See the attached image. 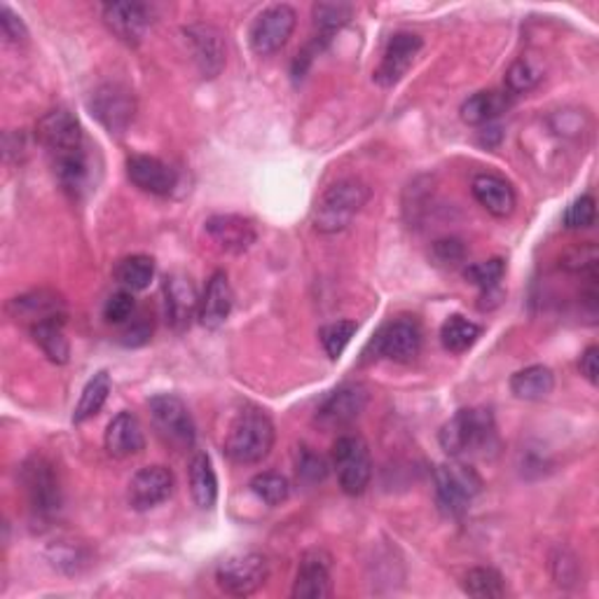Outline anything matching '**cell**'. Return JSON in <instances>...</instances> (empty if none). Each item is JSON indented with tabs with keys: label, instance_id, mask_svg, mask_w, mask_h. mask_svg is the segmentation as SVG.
Here are the masks:
<instances>
[{
	"label": "cell",
	"instance_id": "cell-45",
	"mask_svg": "<svg viewBox=\"0 0 599 599\" xmlns=\"http://www.w3.org/2000/svg\"><path fill=\"white\" fill-rule=\"evenodd\" d=\"M150 335H152V321H148V316H141L134 323H129L119 342H123L125 347H141L150 339Z\"/></svg>",
	"mask_w": 599,
	"mask_h": 599
},
{
	"label": "cell",
	"instance_id": "cell-41",
	"mask_svg": "<svg viewBox=\"0 0 599 599\" xmlns=\"http://www.w3.org/2000/svg\"><path fill=\"white\" fill-rule=\"evenodd\" d=\"M136 310V300H134V293L127 288L117 290V293H113L108 300H106V307H104V319L108 323H127L131 319Z\"/></svg>",
	"mask_w": 599,
	"mask_h": 599
},
{
	"label": "cell",
	"instance_id": "cell-46",
	"mask_svg": "<svg viewBox=\"0 0 599 599\" xmlns=\"http://www.w3.org/2000/svg\"><path fill=\"white\" fill-rule=\"evenodd\" d=\"M578 368H580V375L590 382V384H597V375H599V349L592 345L584 352V356H580L578 361Z\"/></svg>",
	"mask_w": 599,
	"mask_h": 599
},
{
	"label": "cell",
	"instance_id": "cell-10",
	"mask_svg": "<svg viewBox=\"0 0 599 599\" xmlns=\"http://www.w3.org/2000/svg\"><path fill=\"white\" fill-rule=\"evenodd\" d=\"M298 14L290 5H272L263 10L251 26V47L258 57H269L288 43L296 31Z\"/></svg>",
	"mask_w": 599,
	"mask_h": 599
},
{
	"label": "cell",
	"instance_id": "cell-1",
	"mask_svg": "<svg viewBox=\"0 0 599 599\" xmlns=\"http://www.w3.org/2000/svg\"><path fill=\"white\" fill-rule=\"evenodd\" d=\"M274 438H277V434H274V424L265 410L244 405L228 426L222 450H226L228 459L234 461V464H261L263 459L269 457Z\"/></svg>",
	"mask_w": 599,
	"mask_h": 599
},
{
	"label": "cell",
	"instance_id": "cell-8",
	"mask_svg": "<svg viewBox=\"0 0 599 599\" xmlns=\"http://www.w3.org/2000/svg\"><path fill=\"white\" fill-rule=\"evenodd\" d=\"M150 417L155 424V431L166 445H174L178 450H187L195 445V422L187 405L174 396V393H158L150 403Z\"/></svg>",
	"mask_w": 599,
	"mask_h": 599
},
{
	"label": "cell",
	"instance_id": "cell-27",
	"mask_svg": "<svg viewBox=\"0 0 599 599\" xmlns=\"http://www.w3.org/2000/svg\"><path fill=\"white\" fill-rule=\"evenodd\" d=\"M191 494L199 508H214L218 502V477L207 452H197L191 459Z\"/></svg>",
	"mask_w": 599,
	"mask_h": 599
},
{
	"label": "cell",
	"instance_id": "cell-2",
	"mask_svg": "<svg viewBox=\"0 0 599 599\" xmlns=\"http://www.w3.org/2000/svg\"><path fill=\"white\" fill-rule=\"evenodd\" d=\"M370 187L358 178H342L323 193L314 207V228L321 234L347 230L370 199Z\"/></svg>",
	"mask_w": 599,
	"mask_h": 599
},
{
	"label": "cell",
	"instance_id": "cell-40",
	"mask_svg": "<svg viewBox=\"0 0 599 599\" xmlns=\"http://www.w3.org/2000/svg\"><path fill=\"white\" fill-rule=\"evenodd\" d=\"M595 216H597L595 199L590 195H584V197H578L576 201L569 204L567 214H564V228H567V230H586L595 222Z\"/></svg>",
	"mask_w": 599,
	"mask_h": 599
},
{
	"label": "cell",
	"instance_id": "cell-19",
	"mask_svg": "<svg viewBox=\"0 0 599 599\" xmlns=\"http://www.w3.org/2000/svg\"><path fill=\"white\" fill-rule=\"evenodd\" d=\"M164 307L166 321L174 331L191 329L195 314H199V298L193 281L185 274H171L164 279Z\"/></svg>",
	"mask_w": 599,
	"mask_h": 599
},
{
	"label": "cell",
	"instance_id": "cell-36",
	"mask_svg": "<svg viewBox=\"0 0 599 599\" xmlns=\"http://www.w3.org/2000/svg\"><path fill=\"white\" fill-rule=\"evenodd\" d=\"M543 80V71L532 59H518L512 61L506 71V90L508 94H527L532 92L537 84Z\"/></svg>",
	"mask_w": 599,
	"mask_h": 599
},
{
	"label": "cell",
	"instance_id": "cell-33",
	"mask_svg": "<svg viewBox=\"0 0 599 599\" xmlns=\"http://www.w3.org/2000/svg\"><path fill=\"white\" fill-rule=\"evenodd\" d=\"M461 588H464L466 595L477 599H499L506 595V580L492 567H475L466 572L464 580H461Z\"/></svg>",
	"mask_w": 599,
	"mask_h": 599
},
{
	"label": "cell",
	"instance_id": "cell-29",
	"mask_svg": "<svg viewBox=\"0 0 599 599\" xmlns=\"http://www.w3.org/2000/svg\"><path fill=\"white\" fill-rule=\"evenodd\" d=\"M64 323H66V316L38 323V326L31 329V335L33 339H36V345L43 349V354L49 358V361L57 366L68 364V356H71V345H68V337L64 333Z\"/></svg>",
	"mask_w": 599,
	"mask_h": 599
},
{
	"label": "cell",
	"instance_id": "cell-15",
	"mask_svg": "<svg viewBox=\"0 0 599 599\" xmlns=\"http://www.w3.org/2000/svg\"><path fill=\"white\" fill-rule=\"evenodd\" d=\"M174 487H176L174 473H171L166 466H146L131 477L127 499L134 510L146 512L164 504L169 496L174 494Z\"/></svg>",
	"mask_w": 599,
	"mask_h": 599
},
{
	"label": "cell",
	"instance_id": "cell-9",
	"mask_svg": "<svg viewBox=\"0 0 599 599\" xmlns=\"http://www.w3.org/2000/svg\"><path fill=\"white\" fill-rule=\"evenodd\" d=\"M422 329L413 319H396L389 321L387 326L380 329V333L372 337L368 345V352H372V358H389L396 364H410L415 361L422 352Z\"/></svg>",
	"mask_w": 599,
	"mask_h": 599
},
{
	"label": "cell",
	"instance_id": "cell-4",
	"mask_svg": "<svg viewBox=\"0 0 599 599\" xmlns=\"http://www.w3.org/2000/svg\"><path fill=\"white\" fill-rule=\"evenodd\" d=\"M436 504L445 518L466 516L477 494L483 492V477L464 461L440 464L434 475Z\"/></svg>",
	"mask_w": 599,
	"mask_h": 599
},
{
	"label": "cell",
	"instance_id": "cell-43",
	"mask_svg": "<svg viewBox=\"0 0 599 599\" xmlns=\"http://www.w3.org/2000/svg\"><path fill=\"white\" fill-rule=\"evenodd\" d=\"M0 28H3V36L8 38V43L22 45L28 41V31L24 22L8 5L0 8Z\"/></svg>",
	"mask_w": 599,
	"mask_h": 599
},
{
	"label": "cell",
	"instance_id": "cell-11",
	"mask_svg": "<svg viewBox=\"0 0 599 599\" xmlns=\"http://www.w3.org/2000/svg\"><path fill=\"white\" fill-rule=\"evenodd\" d=\"M368 401H370V393L364 384H358V382L342 384L319 405L316 424L323 426L326 431L345 429V426L354 424L358 417L364 415V410L368 407Z\"/></svg>",
	"mask_w": 599,
	"mask_h": 599
},
{
	"label": "cell",
	"instance_id": "cell-13",
	"mask_svg": "<svg viewBox=\"0 0 599 599\" xmlns=\"http://www.w3.org/2000/svg\"><path fill=\"white\" fill-rule=\"evenodd\" d=\"M90 111L111 134L119 136L131 125L136 101L134 94L127 88H123V84H104V88H99L92 94Z\"/></svg>",
	"mask_w": 599,
	"mask_h": 599
},
{
	"label": "cell",
	"instance_id": "cell-31",
	"mask_svg": "<svg viewBox=\"0 0 599 599\" xmlns=\"http://www.w3.org/2000/svg\"><path fill=\"white\" fill-rule=\"evenodd\" d=\"M113 274H115V281L119 286L136 293V290H146L150 286L152 277H155V261L143 253L127 255V258H123L115 265Z\"/></svg>",
	"mask_w": 599,
	"mask_h": 599
},
{
	"label": "cell",
	"instance_id": "cell-20",
	"mask_svg": "<svg viewBox=\"0 0 599 599\" xmlns=\"http://www.w3.org/2000/svg\"><path fill=\"white\" fill-rule=\"evenodd\" d=\"M127 176L129 181L139 187V191L148 195H171L176 187V171L171 169L166 162L150 158V155H131L127 160Z\"/></svg>",
	"mask_w": 599,
	"mask_h": 599
},
{
	"label": "cell",
	"instance_id": "cell-24",
	"mask_svg": "<svg viewBox=\"0 0 599 599\" xmlns=\"http://www.w3.org/2000/svg\"><path fill=\"white\" fill-rule=\"evenodd\" d=\"M471 193L475 201L494 218H508L516 211V191H512V185L502 176L477 174L471 183Z\"/></svg>",
	"mask_w": 599,
	"mask_h": 599
},
{
	"label": "cell",
	"instance_id": "cell-26",
	"mask_svg": "<svg viewBox=\"0 0 599 599\" xmlns=\"http://www.w3.org/2000/svg\"><path fill=\"white\" fill-rule=\"evenodd\" d=\"M555 389V375L545 366H529L510 378L512 396L520 401H543Z\"/></svg>",
	"mask_w": 599,
	"mask_h": 599
},
{
	"label": "cell",
	"instance_id": "cell-16",
	"mask_svg": "<svg viewBox=\"0 0 599 599\" xmlns=\"http://www.w3.org/2000/svg\"><path fill=\"white\" fill-rule=\"evenodd\" d=\"M333 557L321 551V548H312L300 560V567L296 574L293 584V597L298 599H323L331 597L333 592Z\"/></svg>",
	"mask_w": 599,
	"mask_h": 599
},
{
	"label": "cell",
	"instance_id": "cell-37",
	"mask_svg": "<svg viewBox=\"0 0 599 599\" xmlns=\"http://www.w3.org/2000/svg\"><path fill=\"white\" fill-rule=\"evenodd\" d=\"M356 321H335V323H329V326H323L319 337H321V345L323 349H326L331 361H337V358L345 354V349L349 347L352 337L356 335Z\"/></svg>",
	"mask_w": 599,
	"mask_h": 599
},
{
	"label": "cell",
	"instance_id": "cell-44",
	"mask_svg": "<svg viewBox=\"0 0 599 599\" xmlns=\"http://www.w3.org/2000/svg\"><path fill=\"white\" fill-rule=\"evenodd\" d=\"M553 576L560 586H567V584H574V580L578 578V562L572 553L567 551H560L557 557H553Z\"/></svg>",
	"mask_w": 599,
	"mask_h": 599
},
{
	"label": "cell",
	"instance_id": "cell-39",
	"mask_svg": "<svg viewBox=\"0 0 599 599\" xmlns=\"http://www.w3.org/2000/svg\"><path fill=\"white\" fill-rule=\"evenodd\" d=\"M298 477L307 485H316L323 483L329 475V461L323 459L321 454L312 452L310 448H302L298 454V464H296Z\"/></svg>",
	"mask_w": 599,
	"mask_h": 599
},
{
	"label": "cell",
	"instance_id": "cell-32",
	"mask_svg": "<svg viewBox=\"0 0 599 599\" xmlns=\"http://www.w3.org/2000/svg\"><path fill=\"white\" fill-rule=\"evenodd\" d=\"M483 331L481 326H477V323L464 319V316H450L448 321L442 323V329H440V342H442V347L452 352V354H464L469 352L477 339H481Z\"/></svg>",
	"mask_w": 599,
	"mask_h": 599
},
{
	"label": "cell",
	"instance_id": "cell-23",
	"mask_svg": "<svg viewBox=\"0 0 599 599\" xmlns=\"http://www.w3.org/2000/svg\"><path fill=\"white\" fill-rule=\"evenodd\" d=\"M207 232L214 239V242L228 253H244L255 244V226L244 218V216H234V214H222V216H211L207 220Z\"/></svg>",
	"mask_w": 599,
	"mask_h": 599
},
{
	"label": "cell",
	"instance_id": "cell-35",
	"mask_svg": "<svg viewBox=\"0 0 599 599\" xmlns=\"http://www.w3.org/2000/svg\"><path fill=\"white\" fill-rule=\"evenodd\" d=\"M249 487L267 506H281L290 494V485L286 481V475L274 473V471L258 473L253 477Z\"/></svg>",
	"mask_w": 599,
	"mask_h": 599
},
{
	"label": "cell",
	"instance_id": "cell-28",
	"mask_svg": "<svg viewBox=\"0 0 599 599\" xmlns=\"http://www.w3.org/2000/svg\"><path fill=\"white\" fill-rule=\"evenodd\" d=\"M510 99L504 92H477L464 101V106H461V119H464L466 125H489L492 119L506 113Z\"/></svg>",
	"mask_w": 599,
	"mask_h": 599
},
{
	"label": "cell",
	"instance_id": "cell-6",
	"mask_svg": "<svg viewBox=\"0 0 599 599\" xmlns=\"http://www.w3.org/2000/svg\"><path fill=\"white\" fill-rule=\"evenodd\" d=\"M333 469L342 492L361 496L372 477V457L361 436H339L333 445Z\"/></svg>",
	"mask_w": 599,
	"mask_h": 599
},
{
	"label": "cell",
	"instance_id": "cell-5",
	"mask_svg": "<svg viewBox=\"0 0 599 599\" xmlns=\"http://www.w3.org/2000/svg\"><path fill=\"white\" fill-rule=\"evenodd\" d=\"M22 487L36 520H53L61 508V483L53 461L43 454H33L22 466Z\"/></svg>",
	"mask_w": 599,
	"mask_h": 599
},
{
	"label": "cell",
	"instance_id": "cell-22",
	"mask_svg": "<svg viewBox=\"0 0 599 599\" xmlns=\"http://www.w3.org/2000/svg\"><path fill=\"white\" fill-rule=\"evenodd\" d=\"M234 307V293L232 286L226 272H214L211 279L207 284V290H204V296L199 300V321L204 329H220L222 323H226L232 314Z\"/></svg>",
	"mask_w": 599,
	"mask_h": 599
},
{
	"label": "cell",
	"instance_id": "cell-12",
	"mask_svg": "<svg viewBox=\"0 0 599 599\" xmlns=\"http://www.w3.org/2000/svg\"><path fill=\"white\" fill-rule=\"evenodd\" d=\"M36 139L49 152V158H59V155H68V152L84 150L82 127L78 123V117L66 108H55L38 119Z\"/></svg>",
	"mask_w": 599,
	"mask_h": 599
},
{
	"label": "cell",
	"instance_id": "cell-34",
	"mask_svg": "<svg viewBox=\"0 0 599 599\" xmlns=\"http://www.w3.org/2000/svg\"><path fill=\"white\" fill-rule=\"evenodd\" d=\"M312 14L314 26L319 31L316 43H329L335 33L352 20L354 8L347 3H316Z\"/></svg>",
	"mask_w": 599,
	"mask_h": 599
},
{
	"label": "cell",
	"instance_id": "cell-18",
	"mask_svg": "<svg viewBox=\"0 0 599 599\" xmlns=\"http://www.w3.org/2000/svg\"><path fill=\"white\" fill-rule=\"evenodd\" d=\"M8 314L16 323H24V326L33 329L38 326V323L66 316V304L55 290L41 288V290H31V293H24L20 298H12L8 304Z\"/></svg>",
	"mask_w": 599,
	"mask_h": 599
},
{
	"label": "cell",
	"instance_id": "cell-17",
	"mask_svg": "<svg viewBox=\"0 0 599 599\" xmlns=\"http://www.w3.org/2000/svg\"><path fill=\"white\" fill-rule=\"evenodd\" d=\"M183 33L193 49V59L201 78H216L226 66V38H222V33L211 24H193Z\"/></svg>",
	"mask_w": 599,
	"mask_h": 599
},
{
	"label": "cell",
	"instance_id": "cell-25",
	"mask_svg": "<svg viewBox=\"0 0 599 599\" xmlns=\"http://www.w3.org/2000/svg\"><path fill=\"white\" fill-rule=\"evenodd\" d=\"M146 436L139 417L131 413H119L106 429V450L115 459H127L143 452Z\"/></svg>",
	"mask_w": 599,
	"mask_h": 599
},
{
	"label": "cell",
	"instance_id": "cell-38",
	"mask_svg": "<svg viewBox=\"0 0 599 599\" xmlns=\"http://www.w3.org/2000/svg\"><path fill=\"white\" fill-rule=\"evenodd\" d=\"M504 274H506V263L502 258H492V261H483V263H475V265L466 267L464 279L477 288L492 290V288L499 286Z\"/></svg>",
	"mask_w": 599,
	"mask_h": 599
},
{
	"label": "cell",
	"instance_id": "cell-42",
	"mask_svg": "<svg viewBox=\"0 0 599 599\" xmlns=\"http://www.w3.org/2000/svg\"><path fill=\"white\" fill-rule=\"evenodd\" d=\"M464 255L466 246L461 244L457 237H445L434 244V258L438 265H457L464 261Z\"/></svg>",
	"mask_w": 599,
	"mask_h": 599
},
{
	"label": "cell",
	"instance_id": "cell-21",
	"mask_svg": "<svg viewBox=\"0 0 599 599\" xmlns=\"http://www.w3.org/2000/svg\"><path fill=\"white\" fill-rule=\"evenodd\" d=\"M101 14H104L106 26L127 45L141 43L152 22V14L143 3H108L101 8Z\"/></svg>",
	"mask_w": 599,
	"mask_h": 599
},
{
	"label": "cell",
	"instance_id": "cell-14",
	"mask_svg": "<svg viewBox=\"0 0 599 599\" xmlns=\"http://www.w3.org/2000/svg\"><path fill=\"white\" fill-rule=\"evenodd\" d=\"M422 38L417 33L410 31H401L396 36H391V41L387 43V49L382 55V61L378 66V71H375V82L380 84V88H393V84H399L403 80V76L410 71V66H413L415 57L419 55L422 49Z\"/></svg>",
	"mask_w": 599,
	"mask_h": 599
},
{
	"label": "cell",
	"instance_id": "cell-3",
	"mask_svg": "<svg viewBox=\"0 0 599 599\" xmlns=\"http://www.w3.org/2000/svg\"><path fill=\"white\" fill-rule=\"evenodd\" d=\"M496 436V424L492 410L487 407H464L445 422L440 429V448L450 457H466L481 452Z\"/></svg>",
	"mask_w": 599,
	"mask_h": 599
},
{
	"label": "cell",
	"instance_id": "cell-7",
	"mask_svg": "<svg viewBox=\"0 0 599 599\" xmlns=\"http://www.w3.org/2000/svg\"><path fill=\"white\" fill-rule=\"evenodd\" d=\"M267 576V557L263 553L246 551L234 553L220 562V567L216 569V584L222 592L232 597H249L265 586Z\"/></svg>",
	"mask_w": 599,
	"mask_h": 599
},
{
	"label": "cell",
	"instance_id": "cell-30",
	"mask_svg": "<svg viewBox=\"0 0 599 599\" xmlns=\"http://www.w3.org/2000/svg\"><path fill=\"white\" fill-rule=\"evenodd\" d=\"M111 389H113L111 375L106 370L96 372L94 378L88 384H84V389L80 393V401H78V405L73 410V422L76 424H84L88 419L96 417L101 413V407L106 405Z\"/></svg>",
	"mask_w": 599,
	"mask_h": 599
}]
</instances>
